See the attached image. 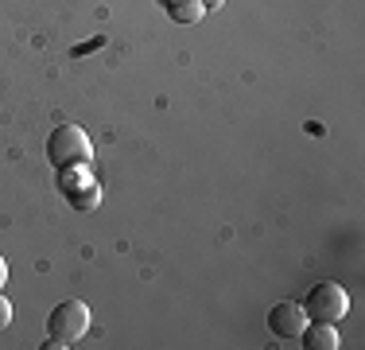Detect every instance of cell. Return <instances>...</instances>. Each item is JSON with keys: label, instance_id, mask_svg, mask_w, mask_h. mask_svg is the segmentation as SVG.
Returning <instances> with one entry per match:
<instances>
[{"label": "cell", "instance_id": "cell-1", "mask_svg": "<svg viewBox=\"0 0 365 350\" xmlns=\"http://www.w3.org/2000/svg\"><path fill=\"white\" fill-rule=\"evenodd\" d=\"M93 156V144L86 136V129L78 125H58L47 140V160L55 164L58 171H74V168H86Z\"/></svg>", "mask_w": 365, "mask_h": 350}, {"label": "cell", "instance_id": "cell-2", "mask_svg": "<svg viewBox=\"0 0 365 350\" xmlns=\"http://www.w3.org/2000/svg\"><path fill=\"white\" fill-rule=\"evenodd\" d=\"M299 308L307 311L311 323H342L346 311H350V296H346V288L334 284V280H319Z\"/></svg>", "mask_w": 365, "mask_h": 350}, {"label": "cell", "instance_id": "cell-3", "mask_svg": "<svg viewBox=\"0 0 365 350\" xmlns=\"http://www.w3.org/2000/svg\"><path fill=\"white\" fill-rule=\"evenodd\" d=\"M90 331V308L82 300H63L55 311L47 315V335L55 339L58 346H71Z\"/></svg>", "mask_w": 365, "mask_h": 350}, {"label": "cell", "instance_id": "cell-4", "mask_svg": "<svg viewBox=\"0 0 365 350\" xmlns=\"http://www.w3.org/2000/svg\"><path fill=\"white\" fill-rule=\"evenodd\" d=\"M307 311L299 308V304H276L272 311H268V331L280 339H299L303 327H307Z\"/></svg>", "mask_w": 365, "mask_h": 350}, {"label": "cell", "instance_id": "cell-5", "mask_svg": "<svg viewBox=\"0 0 365 350\" xmlns=\"http://www.w3.org/2000/svg\"><path fill=\"white\" fill-rule=\"evenodd\" d=\"M299 339H303V346H307V350H334L338 346L334 323H307Z\"/></svg>", "mask_w": 365, "mask_h": 350}, {"label": "cell", "instance_id": "cell-6", "mask_svg": "<svg viewBox=\"0 0 365 350\" xmlns=\"http://www.w3.org/2000/svg\"><path fill=\"white\" fill-rule=\"evenodd\" d=\"M66 199H71L74 210H93L101 203V191H98V183H71V187H66Z\"/></svg>", "mask_w": 365, "mask_h": 350}, {"label": "cell", "instance_id": "cell-7", "mask_svg": "<svg viewBox=\"0 0 365 350\" xmlns=\"http://www.w3.org/2000/svg\"><path fill=\"white\" fill-rule=\"evenodd\" d=\"M202 12H206L202 0H168V16L175 24H198V20H202Z\"/></svg>", "mask_w": 365, "mask_h": 350}, {"label": "cell", "instance_id": "cell-8", "mask_svg": "<svg viewBox=\"0 0 365 350\" xmlns=\"http://www.w3.org/2000/svg\"><path fill=\"white\" fill-rule=\"evenodd\" d=\"M8 323H12V304H8L4 296H0V331H4Z\"/></svg>", "mask_w": 365, "mask_h": 350}, {"label": "cell", "instance_id": "cell-9", "mask_svg": "<svg viewBox=\"0 0 365 350\" xmlns=\"http://www.w3.org/2000/svg\"><path fill=\"white\" fill-rule=\"evenodd\" d=\"M4 280H8V265H4V257H0V288H4Z\"/></svg>", "mask_w": 365, "mask_h": 350}, {"label": "cell", "instance_id": "cell-10", "mask_svg": "<svg viewBox=\"0 0 365 350\" xmlns=\"http://www.w3.org/2000/svg\"><path fill=\"white\" fill-rule=\"evenodd\" d=\"M202 4H206V8H218V4H222V0H202Z\"/></svg>", "mask_w": 365, "mask_h": 350}]
</instances>
